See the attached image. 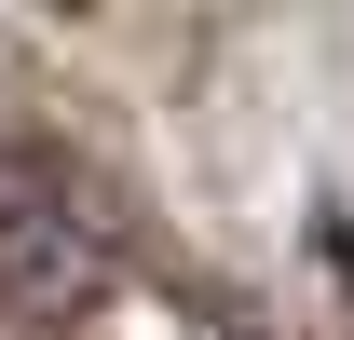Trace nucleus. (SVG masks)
Returning a JSON list of instances; mask_svg holds the SVG:
<instances>
[{"label": "nucleus", "instance_id": "nucleus-1", "mask_svg": "<svg viewBox=\"0 0 354 340\" xmlns=\"http://www.w3.org/2000/svg\"><path fill=\"white\" fill-rule=\"evenodd\" d=\"M123 272V218L95 191L82 164H55L28 136H0V299H28V313H82L109 299Z\"/></svg>", "mask_w": 354, "mask_h": 340}]
</instances>
